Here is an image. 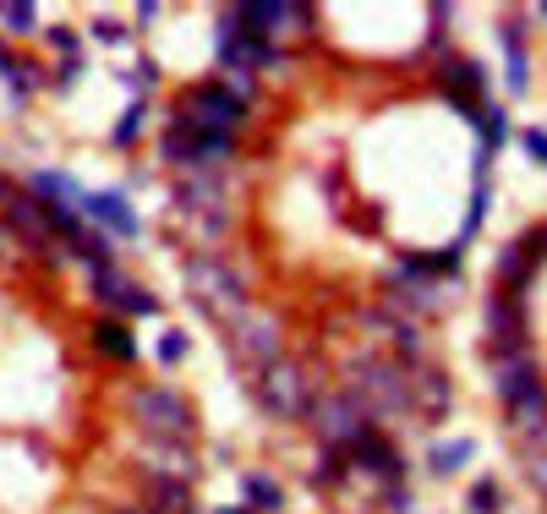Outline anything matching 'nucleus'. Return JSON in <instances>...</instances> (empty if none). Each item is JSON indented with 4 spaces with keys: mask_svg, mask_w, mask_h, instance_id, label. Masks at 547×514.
<instances>
[{
    "mask_svg": "<svg viewBox=\"0 0 547 514\" xmlns=\"http://www.w3.org/2000/svg\"><path fill=\"white\" fill-rule=\"evenodd\" d=\"M121 83L132 88V93H148L159 83V61H143V66H132V72H121Z\"/></svg>",
    "mask_w": 547,
    "mask_h": 514,
    "instance_id": "obj_30",
    "label": "nucleus"
},
{
    "mask_svg": "<svg viewBox=\"0 0 547 514\" xmlns=\"http://www.w3.org/2000/svg\"><path fill=\"white\" fill-rule=\"evenodd\" d=\"M318 394H323L318 378L290 356H279L274 367H263L258 378H252V400H258V411L274 416V422H301Z\"/></svg>",
    "mask_w": 547,
    "mask_h": 514,
    "instance_id": "obj_5",
    "label": "nucleus"
},
{
    "mask_svg": "<svg viewBox=\"0 0 547 514\" xmlns=\"http://www.w3.org/2000/svg\"><path fill=\"white\" fill-rule=\"evenodd\" d=\"M476 454V438H449V443H433V449H427V471L433 476H455L465 460H471Z\"/></svg>",
    "mask_w": 547,
    "mask_h": 514,
    "instance_id": "obj_23",
    "label": "nucleus"
},
{
    "mask_svg": "<svg viewBox=\"0 0 547 514\" xmlns=\"http://www.w3.org/2000/svg\"><path fill=\"white\" fill-rule=\"evenodd\" d=\"M411 405H416V416H427V422H444L449 405H455V383H449L438 367L416 361L411 367Z\"/></svg>",
    "mask_w": 547,
    "mask_h": 514,
    "instance_id": "obj_13",
    "label": "nucleus"
},
{
    "mask_svg": "<svg viewBox=\"0 0 547 514\" xmlns=\"http://www.w3.org/2000/svg\"><path fill=\"white\" fill-rule=\"evenodd\" d=\"M345 389L367 405L372 422H394V416L416 411L411 405V367L389 356H372V350H356L345 361Z\"/></svg>",
    "mask_w": 547,
    "mask_h": 514,
    "instance_id": "obj_1",
    "label": "nucleus"
},
{
    "mask_svg": "<svg viewBox=\"0 0 547 514\" xmlns=\"http://www.w3.org/2000/svg\"><path fill=\"white\" fill-rule=\"evenodd\" d=\"M241 493H247V509L252 514H279V509H285V487H279L274 476H263V471L241 476Z\"/></svg>",
    "mask_w": 547,
    "mask_h": 514,
    "instance_id": "obj_21",
    "label": "nucleus"
},
{
    "mask_svg": "<svg viewBox=\"0 0 547 514\" xmlns=\"http://www.w3.org/2000/svg\"><path fill=\"white\" fill-rule=\"evenodd\" d=\"M225 350L241 372L258 378L263 367H274V361L285 356V323H279L269 307H247L225 323Z\"/></svg>",
    "mask_w": 547,
    "mask_h": 514,
    "instance_id": "obj_6",
    "label": "nucleus"
},
{
    "mask_svg": "<svg viewBox=\"0 0 547 514\" xmlns=\"http://www.w3.org/2000/svg\"><path fill=\"white\" fill-rule=\"evenodd\" d=\"M170 121L197 137H241L252 126V104L236 99L225 83H192L176 93V115Z\"/></svg>",
    "mask_w": 547,
    "mask_h": 514,
    "instance_id": "obj_3",
    "label": "nucleus"
},
{
    "mask_svg": "<svg viewBox=\"0 0 547 514\" xmlns=\"http://www.w3.org/2000/svg\"><path fill=\"white\" fill-rule=\"evenodd\" d=\"M542 367H537V356H515V361H498L493 367V394H498V405H509V400H520V394H531V389H542Z\"/></svg>",
    "mask_w": 547,
    "mask_h": 514,
    "instance_id": "obj_15",
    "label": "nucleus"
},
{
    "mask_svg": "<svg viewBox=\"0 0 547 514\" xmlns=\"http://www.w3.org/2000/svg\"><path fill=\"white\" fill-rule=\"evenodd\" d=\"M482 318H487V340H482V356L493 361H515V356H526L531 350V323H526V301H515V296H504V290H493L487 296V307H482Z\"/></svg>",
    "mask_w": 547,
    "mask_h": 514,
    "instance_id": "obj_8",
    "label": "nucleus"
},
{
    "mask_svg": "<svg viewBox=\"0 0 547 514\" xmlns=\"http://www.w3.org/2000/svg\"><path fill=\"white\" fill-rule=\"evenodd\" d=\"M121 514H148V509H121Z\"/></svg>",
    "mask_w": 547,
    "mask_h": 514,
    "instance_id": "obj_39",
    "label": "nucleus"
},
{
    "mask_svg": "<svg viewBox=\"0 0 547 514\" xmlns=\"http://www.w3.org/2000/svg\"><path fill=\"white\" fill-rule=\"evenodd\" d=\"M520 148H526V159H531V165H542V170H547V132L526 126V132H520Z\"/></svg>",
    "mask_w": 547,
    "mask_h": 514,
    "instance_id": "obj_31",
    "label": "nucleus"
},
{
    "mask_svg": "<svg viewBox=\"0 0 547 514\" xmlns=\"http://www.w3.org/2000/svg\"><path fill=\"white\" fill-rule=\"evenodd\" d=\"M143 126H148V104L143 99H132V104H126V110H121V121H115V148H132L137 143V137H143Z\"/></svg>",
    "mask_w": 547,
    "mask_h": 514,
    "instance_id": "obj_25",
    "label": "nucleus"
},
{
    "mask_svg": "<svg viewBox=\"0 0 547 514\" xmlns=\"http://www.w3.org/2000/svg\"><path fill=\"white\" fill-rule=\"evenodd\" d=\"M50 44L66 55V61H77V33L72 28H50Z\"/></svg>",
    "mask_w": 547,
    "mask_h": 514,
    "instance_id": "obj_36",
    "label": "nucleus"
},
{
    "mask_svg": "<svg viewBox=\"0 0 547 514\" xmlns=\"http://www.w3.org/2000/svg\"><path fill=\"white\" fill-rule=\"evenodd\" d=\"M301 422H307V432L323 443V449H340V454L351 449V443L362 438V432L378 427V422L367 416V405L356 400L351 389H329V394H318V400L307 405V416H301Z\"/></svg>",
    "mask_w": 547,
    "mask_h": 514,
    "instance_id": "obj_7",
    "label": "nucleus"
},
{
    "mask_svg": "<svg viewBox=\"0 0 547 514\" xmlns=\"http://www.w3.org/2000/svg\"><path fill=\"white\" fill-rule=\"evenodd\" d=\"M83 214L93 219L99 230H110V236L132 241L143 236V219L132 214V203H126V192H83Z\"/></svg>",
    "mask_w": 547,
    "mask_h": 514,
    "instance_id": "obj_12",
    "label": "nucleus"
},
{
    "mask_svg": "<svg viewBox=\"0 0 547 514\" xmlns=\"http://www.w3.org/2000/svg\"><path fill=\"white\" fill-rule=\"evenodd\" d=\"M438 88H444V99L455 104L465 121H476V110L487 99V66L471 61V55H444L438 61Z\"/></svg>",
    "mask_w": 547,
    "mask_h": 514,
    "instance_id": "obj_11",
    "label": "nucleus"
},
{
    "mask_svg": "<svg viewBox=\"0 0 547 514\" xmlns=\"http://www.w3.org/2000/svg\"><path fill=\"white\" fill-rule=\"evenodd\" d=\"M33 197H39V203H83V186L66 170H39L33 175Z\"/></svg>",
    "mask_w": 547,
    "mask_h": 514,
    "instance_id": "obj_22",
    "label": "nucleus"
},
{
    "mask_svg": "<svg viewBox=\"0 0 547 514\" xmlns=\"http://www.w3.org/2000/svg\"><path fill=\"white\" fill-rule=\"evenodd\" d=\"M159 159H165L170 170L197 175V132H186V126H176V121H170L165 132H159Z\"/></svg>",
    "mask_w": 547,
    "mask_h": 514,
    "instance_id": "obj_19",
    "label": "nucleus"
},
{
    "mask_svg": "<svg viewBox=\"0 0 547 514\" xmlns=\"http://www.w3.org/2000/svg\"><path fill=\"white\" fill-rule=\"evenodd\" d=\"M526 476L547 493V449H531V454H526Z\"/></svg>",
    "mask_w": 547,
    "mask_h": 514,
    "instance_id": "obj_35",
    "label": "nucleus"
},
{
    "mask_svg": "<svg viewBox=\"0 0 547 514\" xmlns=\"http://www.w3.org/2000/svg\"><path fill=\"white\" fill-rule=\"evenodd\" d=\"M39 83H44V72H39V66H33V61H11V66H6V88H17V93H33Z\"/></svg>",
    "mask_w": 547,
    "mask_h": 514,
    "instance_id": "obj_28",
    "label": "nucleus"
},
{
    "mask_svg": "<svg viewBox=\"0 0 547 514\" xmlns=\"http://www.w3.org/2000/svg\"><path fill=\"white\" fill-rule=\"evenodd\" d=\"M487 181H476V192H471V208H465V230H460V241H471L476 230H482V219H487Z\"/></svg>",
    "mask_w": 547,
    "mask_h": 514,
    "instance_id": "obj_27",
    "label": "nucleus"
},
{
    "mask_svg": "<svg viewBox=\"0 0 547 514\" xmlns=\"http://www.w3.org/2000/svg\"><path fill=\"white\" fill-rule=\"evenodd\" d=\"M148 514H197V493L186 476H148Z\"/></svg>",
    "mask_w": 547,
    "mask_h": 514,
    "instance_id": "obj_17",
    "label": "nucleus"
},
{
    "mask_svg": "<svg viewBox=\"0 0 547 514\" xmlns=\"http://www.w3.org/2000/svg\"><path fill=\"white\" fill-rule=\"evenodd\" d=\"M214 514H252L247 504H236V509H214Z\"/></svg>",
    "mask_w": 547,
    "mask_h": 514,
    "instance_id": "obj_37",
    "label": "nucleus"
},
{
    "mask_svg": "<svg viewBox=\"0 0 547 514\" xmlns=\"http://www.w3.org/2000/svg\"><path fill=\"white\" fill-rule=\"evenodd\" d=\"M0 17H6V33H28L33 28V6H0Z\"/></svg>",
    "mask_w": 547,
    "mask_h": 514,
    "instance_id": "obj_33",
    "label": "nucleus"
},
{
    "mask_svg": "<svg viewBox=\"0 0 547 514\" xmlns=\"http://www.w3.org/2000/svg\"><path fill=\"white\" fill-rule=\"evenodd\" d=\"M77 77H83V61H61V66L50 72V88H55V93H72Z\"/></svg>",
    "mask_w": 547,
    "mask_h": 514,
    "instance_id": "obj_32",
    "label": "nucleus"
},
{
    "mask_svg": "<svg viewBox=\"0 0 547 514\" xmlns=\"http://www.w3.org/2000/svg\"><path fill=\"white\" fill-rule=\"evenodd\" d=\"M345 460H351L356 476H372V482H378V493H383V487H405V454L394 449V438L383 427L362 432V438L345 449Z\"/></svg>",
    "mask_w": 547,
    "mask_h": 514,
    "instance_id": "obj_10",
    "label": "nucleus"
},
{
    "mask_svg": "<svg viewBox=\"0 0 547 514\" xmlns=\"http://www.w3.org/2000/svg\"><path fill=\"white\" fill-rule=\"evenodd\" d=\"M498 44H504V83H509V93H526V88H531L526 22H520V17H504V22H498Z\"/></svg>",
    "mask_w": 547,
    "mask_h": 514,
    "instance_id": "obj_14",
    "label": "nucleus"
},
{
    "mask_svg": "<svg viewBox=\"0 0 547 514\" xmlns=\"http://www.w3.org/2000/svg\"><path fill=\"white\" fill-rule=\"evenodd\" d=\"M6 66H11V55H6V50H0V72H6Z\"/></svg>",
    "mask_w": 547,
    "mask_h": 514,
    "instance_id": "obj_38",
    "label": "nucleus"
},
{
    "mask_svg": "<svg viewBox=\"0 0 547 514\" xmlns=\"http://www.w3.org/2000/svg\"><path fill=\"white\" fill-rule=\"evenodd\" d=\"M93 301L99 307H110L115 318H159V296L143 285V279H132L121 263H110V268H93Z\"/></svg>",
    "mask_w": 547,
    "mask_h": 514,
    "instance_id": "obj_9",
    "label": "nucleus"
},
{
    "mask_svg": "<svg viewBox=\"0 0 547 514\" xmlns=\"http://www.w3.org/2000/svg\"><path fill=\"white\" fill-rule=\"evenodd\" d=\"M476 132H482V154H498V148L509 143V110L504 104H493V110H476Z\"/></svg>",
    "mask_w": 547,
    "mask_h": 514,
    "instance_id": "obj_24",
    "label": "nucleus"
},
{
    "mask_svg": "<svg viewBox=\"0 0 547 514\" xmlns=\"http://www.w3.org/2000/svg\"><path fill=\"white\" fill-rule=\"evenodd\" d=\"M307 482L318 487V493H334L340 498V487L351 482V460H345L340 449H323L318 460H312V471H307Z\"/></svg>",
    "mask_w": 547,
    "mask_h": 514,
    "instance_id": "obj_20",
    "label": "nucleus"
},
{
    "mask_svg": "<svg viewBox=\"0 0 547 514\" xmlns=\"http://www.w3.org/2000/svg\"><path fill=\"white\" fill-rule=\"evenodd\" d=\"M493 279H498V290H504V296L526 301V290L537 285V263L520 252V241H509V247H498V257H493Z\"/></svg>",
    "mask_w": 547,
    "mask_h": 514,
    "instance_id": "obj_16",
    "label": "nucleus"
},
{
    "mask_svg": "<svg viewBox=\"0 0 547 514\" xmlns=\"http://www.w3.org/2000/svg\"><path fill=\"white\" fill-rule=\"evenodd\" d=\"M465 504H471V514H498V509H504V487H498L493 476H482V482L471 487V498H465Z\"/></svg>",
    "mask_w": 547,
    "mask_h": 514,
    "instance_id": "obj_26",
    "label": "nucleus"
},
{
    "mask_svg": "<svg viewBox=\"0 0 547 514\" xmlns=\"http://www.w3.org/2000/svg\"><path fill=\"white\" fill-rule=\"evenodd\" d=\"M93 39H99V44H126V28L115 17H99V22H93Z\"/></svg>",
    "mask_w": 547,
    "mask_h": 514,
    "instance_id": "obj_34",
    "label": "nucleus"
},
{
    "mask_svg": "<svg viewBox=\"0 0 547 514\" xmlns=\"http://www.w3.org/2000/svg\"><path fill=\"white\" fill-rule=\"evenodd\" d=\"M88 334H93V350H99V356H110V361H137V340H132V329H126L121 318H99Z\"/></svg>",
    "mask_w": 547,
    "mask_h": 514,
    "instance_id": "obj_18",
    "label": "nucleus"
},
{
    "mask_svg": "<svg viewBox=\"0 0 547 514\" xmlns=\"http://www.w3.org/2000/svg\"><path fill=\"white\" fill-rule=\"evenodd\" d=\"M186 356H192V340H186L181 329H170L165 340H159V361H165V367H181Z\"/></svg>",
    "mask_w": 547,
    "mask_h": 514,
    "instance_id": "obj_29",
    "label": "nucleus"
},
{
    "mask_svg": "<svg viewBox=\"0 0 547 514\" xmlns=\"http://www.w3.org/2000/svg\"><path fill=\"white\" fill-rule=\"evenodd\" d=\"M181 285H186V301H192L203 318L214 323H230L236 312H247V279L225 263L219 252H192L181 257Z\"/></svg>",
    "mask_w": 547,
    "mask_h": 514,
    "instance_id": "obj_2",
    "label": "nucleus"
},
{
    "mask_svg": "<svg viewBox=\"0 0 547 514\" xmlns=\"http://www.w3.org/2000/svg\"><path fill=\"white\" fill-rule=\"evenodd\" d=\"M132 422L143 427L148 443H181V449H192V438H197L192 400H186L181 389H170V383H137L132 389Z\"/></svg>",
    "mask_w": 547,
    "mask_h": 514,
    "instance_id": "obj_4",
    "label": "nucleus"
}]
</instances>
